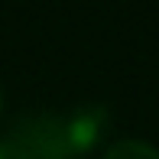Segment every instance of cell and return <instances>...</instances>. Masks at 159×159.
Instances as JSON below:
<instances>
[{
    "label": "cell",
    "mask_w": 159,
    "mask_h": 159,
    "mask_svg": "<svg viewBox=\"0 0 159 159\" xmlns=\"http://www.w3.org/2000/svg\"><path fill=\"white\" fill-rule=\"evenodd\" d=\"M10 140L16 143L30 159H78L65 136V120L55 114H26L10 130Z\"/></svg>",
    "instance_id": "1"
},
{
    "label": "cell",
    "mask_w": 159,
    "mask_h": 159,
    "mask_svg": "<svg viewBox=\"0 0 159 159\" xmlns=\"http://www.w3.org/2000/svg\"><path fill=\"white\" fill-rule=\"evenodd\" d=\"M65 120V136H68V143H71V149H75V156L81 159L88 149H94L98 146V140H101V133H104V127H107V114H104V107H78V111H71L68 117H62Z\"/></svg>",
    "instance_id": "2"
},
{
    "label": "cell",
    "mask_w": 159,
    "mask_h": 159,
    "mask_svg": "<svg viewBox=\"0 0 159 159\" xmlns=\"http://www.w3.org/2000/svg\"><path fill=\"white\" fill-rule=\"evenodd\" d=\"M101 159H159V149L146 140H117L104 149Z\"/></svg>",
    "instance_id": "3"
},
{
    "label": "cell",
    "mask_w": 159,
    "mask_h": 159,
    "mask_svg": "<svg viewBox=\"0 0 159 159\" xmlns=\"http://www.w3.org/2000/svg\"><path fill=\"white\" fill-rule=\"evenodd\" d=\"M0 159H30V156H26L10 136H3V140H0Z\"/></svg>",
    "instance_id": "4"
}]
</instances>
